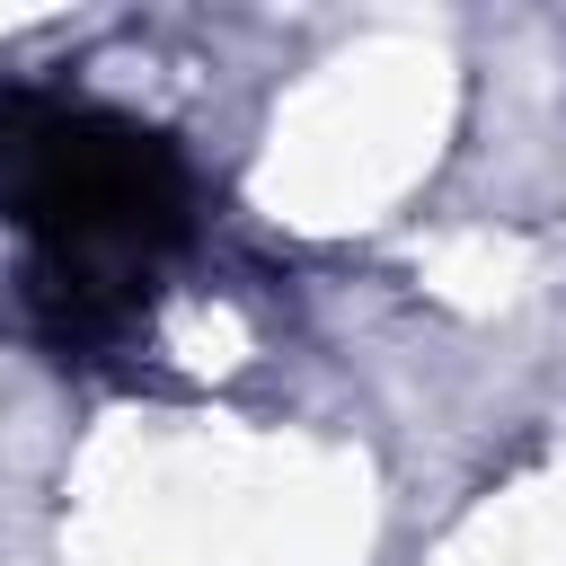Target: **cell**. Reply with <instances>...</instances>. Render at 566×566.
<instances>
[{"instance_id":"cell-1","label":"cell","mask_w":566,"mask_h":566,"mask_svg":"<svg viewBox=\"0 0 566 566\" xmlns=\"http://www.w3.org/2000/svg\"><path fill=\"white\" fill-rule=\"evenodd\" d=\"M0 212L27 230V310L44 345L97 354L186 248L195 186L159 133L80 97L0 88Z\"/></svg>"}]
</instances>
